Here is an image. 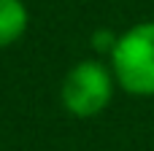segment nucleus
I'll use <instances>...</instances> for the list:
<instances>
[{
	"label": "nucleus",
	"mask_w": 154,
	"mask_h": 151,
	"mask_svg": "<svg viewBox=\"0 0 154 151\" xmlns=\"http://www.w3.org/2000/svg\"><path fill=\"white\" fill-rule=\"evenodd\" d=\"M30 24V11L22 0H0V51L14 46Z\"/></svg>",
	"instance_id": "3"
},
{
	"label": "nucleus",
	"mask_w": 154,
	"mask_h": 151,
	"mask_svg": "<svg viewBox=\"0 0 154 151\" xmlns=\"http://www.w3.org/2000/svg\"><path fill=\"white\" fill-rule=\"evenodd\" d=\"M122 92L133 97H154V22H138L119 32L114 51L108 54Z\"/></svg>",
	"instance_id": "1"
},
{
	"label": "nucleus",
	"mask_w": 154,
	"mask_h": 151,
	"mask_svg": "<svg viewBox=\"0 0 154 151\" xmlns=\"http://www.w3.org/2000/svg\"><path fill=\"white\" fill-rule=\"evenodd\" d=\"M116 86L119 84L114 78L111 65H106L103 59H81L62 78L60 103L70 116L92 119L108 108Z\"/></svg>",
	"instance_id": "2"
},
{
	"label": "nucleus",
	"mask_w": 154,
	"mask_h": 151,
	"mask_svg": "<svg viewBox=\"0 0 154 151\" xmlns=\"http://www.w3.org/2000/svg\"><path fill=\"white\" fill-rule=\"evenodd\" d=\"M116 32H111V30H95L92 32V49L97 51V54H111L114 51V46H116Z\"/></svg>",
	"instance_id": "4"
}]
</instances>
